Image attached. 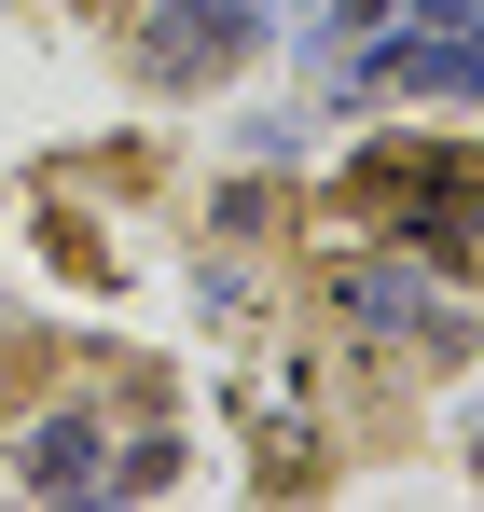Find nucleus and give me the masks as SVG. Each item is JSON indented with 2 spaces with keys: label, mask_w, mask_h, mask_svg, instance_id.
<instances>
[{
  "label": "nucleus",
  "mask_w": 484,
  "mask_h": 512,
  "mask_svg": "<svg viewBox=\"0 0 484 512\" xmlns=\"http://www.w3.org/2000/svg\"><path fill=\"white\" fill-rule=\"evenodd\" d=\"M346 208H360L374 236L484 263V153H457V139H374V153L346 167Z\"/></svg>",
  "instance_id": "f257e3e1"
},
{
  "label": "nucleus",
  "mask_w": 484,
  "mask_h": 512,
  "mask_svg": "<svg viewBox=\"0 0 484 512\" xmlns=\"http://www.w3.org/2000/svg\"><path fill=\"white\" fill-rule=\"evenodd\" d=\"M332 305H346V319H374V333L457 346V319H443V291H429V277H402V263H346V277H332Z\"/></svg>",
  "instance_id": "7ed1b4c3"
},
{
  "label": "nucleus",
  "mask_w": 484,
  "mask_h": 512,
  "mask_svg": "<svg viewBox=\"0 0 484 512\" xmlns=\"http://www.w3.org/2000/svg\"><path fill=\"white\" fill-rule=\"evenodd\" d=\"M374 84H402V97H484V42H388Z\"/></svg>",
  "instance_id": "20e7f679"
},
{
  "label": "nucleus",
  "mask_w": 484,
  "mask_h": 512,
  "mask_svg": "<svg viewBox=\"0 0 484 512\" xmlns=\"http://www.w3.org/2000/svg\"><path fill=\"white\" fill-rule=\"evenodd\" d=\"M28 485H56V499H70V485H97V429H83V416L28 429Z\"/></svg>",
  "instance_id": "39448f33"
},
{
  "label": "nucleus",
  "mask_w": 484,
  "mask_h": 512,
  "mask_svg": "<svg viewBox=\"0 0 484 512\" xmlns=\"http://www.w3.org/2000/svg\"><path fill=\"white\" fill-rule=\"evenodd\" d=\"M139 56H153V84H208V70H236V56H249V0H166Z\"/></svg>",
  "instance_id": "f03ea898"
}]
</instances>
